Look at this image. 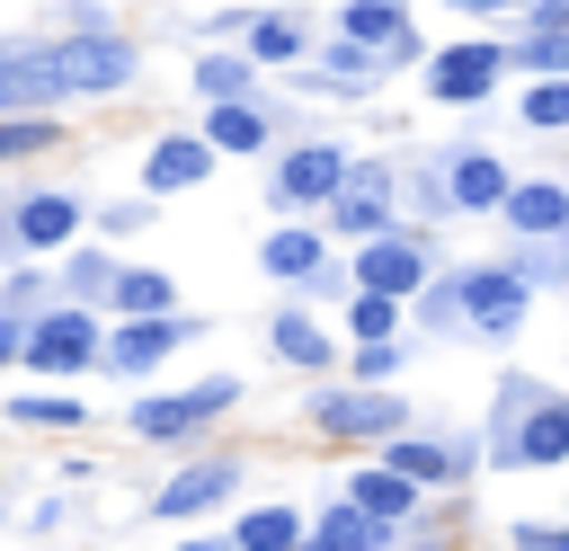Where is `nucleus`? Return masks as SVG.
Wrapping results in <instances>:
<instances>
[{
  "label": "nucleus",
  "instance_id": "obj_2",
  "mask_svg": "<svg viewBox=\"0 0 569 551\" xmlns=\"http://www.w3.org/2000/svg\"><path fill=\"white\" fill-rule=\"evenodd\" d=\"M311 427H320V435H338V444H382V435H400V427H409V400H400L391 382L320 391V400H311Z\"/></svg>",
  "mask_w": 569,
  "mask_h": 551
},
{
  "label": "nucleus",
  "instance_id": "obj_17",
  "mask_svg": "<svg viewBox=\"0 0 569 551\" xmlns=\"http://www.w3.org/2000/svg\"><path fill=\"white\" fill-rule=\"evenodd\" d=\"M391 542V524L365 507V498H338V507H320V524H311V551H382Z\"/></svg>",
  "mask_w": 569,
  "mask_h": 551
},
{
  "label": "nucleus",
  "instance_id": "obj_23",
  "mask_svg": "<svg viewBox=\"0 0 569 551\" xmlns=\"http://www.w3.org/2000/svg\"><path fill=\"white\" fill-rule=\"evenodd\" d=\"M71 231H80V204H71V196H27V204H18V240H27V249H62Z\"/></svg>",
  "mask_w": 569,
  "mask_h": 551
},
{
  "label": "nucleus",
  "instance_id": "obj_25",
  "mask_svg": "<svg viewBox=\"0 0 569 551\" xmlns=\"http://www.w3.org/2000/svg\"><path fill=\"white\" fill-rule=\"evenodd\" d=\"M400 320H409V302H400V293H373V284H356V293H347V329H356V338H391Z\"/></svg>",
  "mask_w": 569,
  "mask_h": 551
},
{
  "label": "nucleus",
  "instance_id": "obj_20",
  "mask_svg": "<svg viewBox=\"0 0 569 551\" xmlns=\"http://www.w3.org/2000/svg\"><path fill=\"white\" fill-rule=\"evenodd\" d=\"M347 498H365L382 524H409V515H418V480H409V471H391V462L356 471V480H347Z\"/></svg>",
  "mask_w": 569,
  "mask_h": 551
},
{
  "label": "nucleus",
  "instance_id": "obj_12",
  "mask_svg": "<svg viewBox=\"0 0 569 551\" xmlns=\"http://www.w3.org/2000/svg\"><path fill=\"white\" fill-rule=\"evenodd\" d=\"M338 36H365V44H382L391 62H418V53H427L400 0H347V9H338Z\"/></svg>",
  "mask_w": 569,
  "mask_h": 551
},
{
  "label": "nucleus",
  "instance_id": "obj_34",
  "mask_svg": "<svg viewBox=\"0 0 569 551\" xmlns=\"http://www.w3.org/2000/svg\"><path fill=\"white\" fill-rule=\"evenodd\" d=\"M507 542H525V551H569V524H533V515H525Z\"/></svg>",
  "mask_w": 569,
  "mask_h": 551
},
{
  "label": "nucleus",
  "instance_id": "obj_8",
  "mask_svg": "<svg viewBox=\"0 0 569 551\" xmlns=\"http://www.w3.org/2000/svg\"><path fill=\"white\" fill-rule=\"evenodd\" d=\"M196 329H204V320H178V311H133V320L107 338V364H116V373H151V364H160L169 347H187Z\"/></svg>",
  "mask_w": 569,
  "mask_h": 551
},
{
  "label": "nucleus",
  "instance_id": "obj_24",
  "mask_svg": "<svg viewBox=\"0 0 569 551\" xmlns=\"http://www.w3.org/2000/svg\"><path fill=\"white\" fill-rule=\"evenodd\" d=\"M231 542H240V551H293V542H311V524H302L293 507H249V515L231 524Z\"/></svg>",
  "mask_w": 569,
  "mask_h": 551
},
{
  "label": "nucleus",
  "instance_id": "obj_15",
  "mask_svg": "<svg viewBox=\"0 0 569 551\" xmlns=\"http://www.w3.org/2000/svg\"><path fill=\"white\" fill-rule=\"evenodd\" d=\"M445 187H453V213H498L516 178H507L498 151H453V160H445Z\"/></svg>",
  "mask_w": 569,
  "mask_h": 551
},
{
  "label": "nucleus",
  "instance_id": "obj_10",
  "mask_svg": "<svg viewBox=\"0 0 569 551\" xmlns=\"http://www.w3.org/2000/svg\"><path fill=\"white\" fill-rule=\"evenodd\" d=\"M498 222H507L516 240H560V231H569V187H560V178H516L507 204H498Z\"/></svg>",
  "mask_w": 569,
  "mask_h": 551
},
{
  "label": "nucleus",
  "instance_id": "obj_33",
  "mask_svg": "<svg viewBox=\"0 0 569 551\" xmlns=\"http://www.w3.org/2000/svg\"><path fill=\"white\" fill-rule=\"evenodd\" d=\"M18 418H27V427H80V400H53V391H36V400H18Z\"/></svg>",
  "mask_w": 569,
  "mask_h": 551
},
{
  "label": "nucleus",
  "instance_id": "obj_30",
  "mask_svg": "<svg viewBox=\"0 0 569 551\" xmlns=\"http://www.w3.org/2000/svg\"><path fill=\"white\" fill-rule=\"evenodd\" d=\"M53 142H62L53 116H9V124H0V160H18V151H53Z\"/></svg>",
  "mask_w": 569,
  "mask_h": 551
},
{
  "label": "nucleus",
  "instance_id": "obj_4",
  "mask_svg": "<svg viewBox=\"0 0 569 551\" xmlns=\"http://www.w3.org/2000/svg\"><path fill=\"white\" fill-rule=\"evenodd\" d=\"M525 311H533V284L516 276V267H462V329L471 338H516L525 329Z\"/></svg>",
  "mask_w": 569,
  "mask_h": 551
},
{
  "label": "nucleus",
  "instance_id": "obj_32",
  "mask_svg": "<svg viewBox=\"0 0 569 551\" xmlns=\"http://www.w3.org/2000/svg\"><path fill=\"white\" fill-rule=\"evenodd\" d=\"M356 382H400V338H356Z\"/></svg>",
  "mask_w": 569,
  "mask_h": 551
},
{
  "label": "nucleus",
  "instance_id": "obj_5",
  "mask_svg": "<svg viewBox=\"0 0 569 551\" xmlns=\"http://www.w3.org/2000/svg\"><path fill=\"white\" fill-rule=\"evenodd\" d=\"M231 400H240V373H213V382H187V391L133 400V435H196V427H213Z\"/></svg>",
  "mask_w": 569,
  "mask_h": 551
},
{
  "label": "nucleus",
  "instance_id": "obj_29",
  "mask_svg": "<svg viewBox=\"0 0 569 551\" xmlns=\"http://www.w3.org/2000/svg\"><path fill=\"white\" fill-rule=\"evenodd\" d=\"M382 62H391V53H382V44H365V36H347V44H329V53H320V71H329V80H347V89H356V80H373Z\"/></svg>",
  "mask_w": 569,
  "mask_h": 551
},
{
  "label": "nucleus",
  "instance_id": "obj_31",
  "mask_svg": "<svg viewBox=\"0 0 569 551\" xmlns=\"http://www.w3.org/2000/svg\"><path fill=\"white\" fill-rule=\"evenodd\" d=\"M116 302H124V311H169V276L124 267V276H116Z\"/></svg>",
  "mask_w": 569,
  "mask_h": 551
},
{
  "label": "nucleus",
  "instance_id": "obj_6",
  "mask_svg": "<svg viewBox=\"0 0 569 551\" xmlns=\"http://www.w3.org/2000/svg\"><path fill=\"white\" fill-rule=\"evenodd\" d=\"M347 178H356V169H347V151H338V142H302V151H284V160H276V187H267V196H276L284 213H302V204H329Z\"/></svg>",
  "mask_w": 569,
  "mask_h": 551
},
{
  "label": "nucleus",
  "instance_id": "obj_27",
  "mask_svg": "<svg viewBox=\"0 0 569 551\" xmlns=\"http://www.w3.org/2000/svg\"><path fill=\"white\" fill-rule=\"evenodd\" d=\"M249 71H258V53H204L196 62V89L204 98H249Z\"/></svg>",
  "mask_w": 569,
  "mask_h": 551
},
{
  "label": "nucleus",
  "instance_id": "obj_11",
  "mask_svg": "<svg viewBox=\"0 0 569 551\" xmlns=\"http://www.w3.org/2000/svg\"><path fill=\"white\" fill-rule=\"evenodd\" d=\"M231 489H240V462H222V453H213V462H187V471H178V480H169V489L151 498V515H169V524H187V515H204V507H222Z\"/></svg>",
  "mask_w": 569,
  "mask_h": 551
},
{
  "label": "nucleus",
  "instance_id": "obj_3",
  "mask_svg": "<svg viewBox=\"0 0 569 551\" xmlns=\"http://www.w3.org/2000/svg\"><path fill=\"white\" fill-rule=\"evenodd\" d=\"M507 71H516V62H507V44H489V36H462V44H436V53H427V89H436L445 107H480Z\"/></svg>",
  "mask_w": 569,
  "mask_h": 551
},
{
  "label": "nucleus",
  "instance_id": "obj_16",
  "mask_svg": "<svg viewBox=\"0 0 569 551\" xmlns=\"http://www.w3.org/2000/svg\"><path fill=\"white\" fill-rule=\"evenodd\" d=\"M329 231H347V240L391 231V196H382V178H373V169H356V178L329 196Z\"/></svg>",
  "mask_w": 569,
  "mask_h": 551
},
{
  "label": "nucleus",
  "instance_id": "obj_7",
  "mask_svg": "<svg viewBox=\"0 0 569 551\" xmlns=\"http://www.w3.org/2000/svg\"><path fill=\"white\" fill-rule=\"evenodd\" d=\"M427 276H436V267H427V240H409V231H373V240L356 249V284H373V293L418 302Z\"/></svg>",
  "mask_w": 569,
  "mask_h": 551
},
{
  "label": "nucleus",
  "instance_id": "obj_22",
  "mask_svg": "<svg viewBox=\"0 0 569 551\" xmlns=\"http://www.w3.org/2000/svg\"><path fill=\"white\" fill-rule=\"evenodd\" d=\"M204 142H213V151H267V116H258L249 98H213Z\"/></svg>",
  "mask_w": 569,
  "mask_h": 551
},
{
  "label": "nucleus",
  "instance_id": "obj_19",
  "mask_svg": "<svg viewBox=\"0 0 569 551\" xmlns=\"http://www.w3.org/2000/svg\"><path fill=\"white\" fill-rule=\"evenodd\" d=\"M267 338H276V355H284V364H302V373H329V355H338V347H329V329H320L311 311H276V320H267Z\"/></svg>",
  "mask_w": 569,
  "mask_h": 551
},
{
  "label": "nucleus",
  "instance_id": "obj_1",
  "mask_svg": "<svg viewBox=\"0 0 569 551\" xmlns=\"http://www.w3.org/2000/svg\"><path fill=\"white\" fill-rule=\"evenodd\" d=\"M498 409H507L498 462H516V471H551V462H569V400H560V391H542V382H507Z\"/></svg>",
  "mask_w": 569,
  "mask_h": 551
},
{
  "label": "nucleus",
  "instance_id": "obj_35",
  "mask_svg": "<svg viewBox=\"0 0 569 551\" xmlns=\"http://www.w3.org/2000/svg\"><path fill=\"white\" fill-rule=\"evenodd\" d=\"M525 27H569V0H525Z\"/></svg>",
  "mask_w": 569,
  "mask_h": 551
},
{
  "label": "nucleus",
  "instance_id": "obj_21",
  "mask_svg": "<svg viewBox=\"0 0 569 551\" xmlns=\"http://www.w3.org/2000/svg\"><path fill=\"white\" fill-rule=\"evenodd\" d=\"M516 124H533V133H569V71H533V80L516 89Z\"/></svg>",
  "mask_w": 569,
  "mask_h": 551
},
{
  "label": "nucleus",
  "instance_id": "obj_13",
  "mask_svg": "<svg viewBox=\"0 0 569 551\" xmlns=\"http://www.w3.org/2000/svg\"><path fill=\"white\" fill-rule=\"evenodd\" d=\"M89 355H98L89 311H53V320H36V338H27V364H36V373H80Z\"/></svg>",
  "mask_w": 569,
  "mask_h": 551
},
{
  "label": "nucleus",
  "instance_id": "obj_18",
  "mask_svg": "<svg viewBox=\"0 0 569 551\" xmlns=\"http://www.w3.org/2000/svg\"><path fill=\"white\" fill-rule=\"evenodd\" d=\"M258 267L276 276V284H320V267H329V249H320V231H267V249H258Z\"/></svg>",
  "mask_w": 569,
  "mask_h": 551
},
{
  "label": "nucleus",
  "instance_id": "obj_26",
  "mask_svg": "<svg viewBox=\"0 0 569 551\" xmlns=\"http://www.w3.org/2000/svg\"><path fill=\"white\" fill-rule=\"evenodd\" d=\"M507 62L533 80V71H569V27H525L516 44H507Z\"/></svg>",
  "mask_w": 569,
  "mask_h": 551
},
{
  "label": "nucleus",
  "instance_id": "obj_28",
  "mask_svg": "<svg viewBox=\"0 0 569 551\" xmlns=\"http://www.w3.org/2000/svg\"><path fill=\"white\" fill-rule=\"evenodd\" d=\"M249 53L258 62H302V18H249Z\"/></svg>",
  "mask_w": 569,
  "mask_h": 551
},
{
  "label": "nucleus",
  "instance_id": "obj_9",
  "mask_svg": "<svg viewBox=\"0 0 569 551\" xmlns=\"http://www.w3.org/2000/svg\"><path fill=\"white\" fill-rule=\"evenodd\" d=\"M382 462H391V471H409L418 489H453L480 453H471V444H445V435H382Z\"/></svg>",
  "mask_w": 569,
  "mask_h": 551
},
{
  "label": "nucleus",
  "instance_id": "obj_36",
  "mask_svg": "<svg viewBox=\"0 0 569 551\" xmlns=\"http://www.w3.org/2000/svg\"><path fill=\"white\" fill-rule=\"evenodd\" d=\"M453 9H471V18H498V9H525V0H453Z\"/></svg>",
  "mask_w": 569,
  "mask_h": 551
},
{
  "label": "nucleus",
  "instance_id": "obj_14",
  "mask_svg": "<svg viewBox=\"0 0 569 551\" xmlns=\"http://www.w3.org/2000/svg\"><path fill=\"white\" fill-rule=\"evenodd\" d=\"M213 178V142L204 133H169V142H151V160H142V187L151 196H178V187H204Z\"/></svg>",
  "mask_w": 569,
  "mask_h": 551
}]
</instances>
